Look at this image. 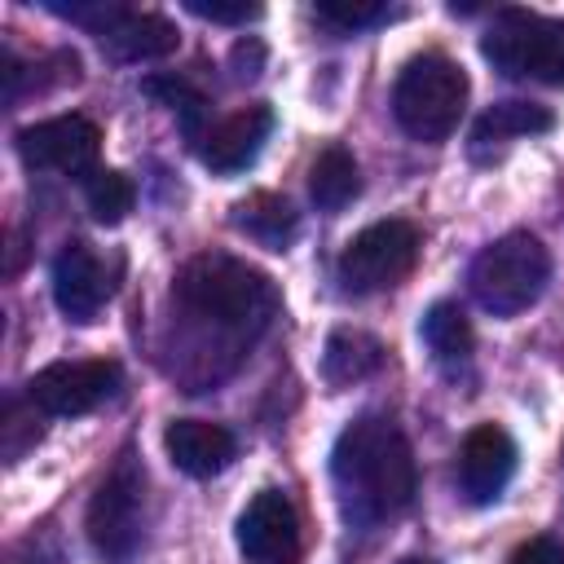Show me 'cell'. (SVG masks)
Returning <instances> with one entry per match:
<instances>
[{"instance_id": "cell-25", "label": "cell", "mask_w": 564, "mask_h": 564, "mask_svg": "<svg viewBox=\"0 0 564 564\" xmlns=\"http://www.w3.org/2000/svg\"><path fill=\"white\" fill-rule=\"evenodd\" d=\"M185 9L194 18H207V22H251L260 18V4H247V0H185Z\"/></svg>"}, {"instance_id": "cell-13", "label": "cell", "mask_w": 564, "mask_h": 564, "mask_svg": "<svg viewBox=\"0 0 564 564\" xmlns=\"http://www.w3.org/2000/svg\"><path fill=\"white\" fill-rule=\"evenodd\" d=\"M269 132H273V110L264 101H251V106L225 115L220 123H212L203 132L198 154H203V163L212 172H225L229 176V172H242L247 163H256V154L269 141Z\"/></svg>"}, {"instance_id": "cell-18", "label": "cell", "mask_w": 564, "mask_h": 564, "mask_svg": "<svg viewBox=\"0 0 564 564\" xmlns=\"http://www.w3.org/2000/svg\"><path fill=\"white\" fill-rule=\"evenodd\" d=\"M555 115L538 101H494L476 128H471V145H498V141H516V137H538L551 132Z\"/></svg>"}, {"instance_id": "cell-27", "label": "cell", "mask_w": 564, "mask_h": 564, "mask_svg": "<svg viewBox=\"0 0 564 564\" xmlns=\"http://www.w3.org/2000/svg\"><path fill=\"white\" fill-rule=\"evenodd\" d=\"M260 62H264L260 40H238V44H234V75H238V79H251V75L260 70Z\"/></svg>"}, {"instance_id": "cell-26", "label": "cell", "mask_w": 564, "mask_h": 564, "mask_svg": "<svg viewBox=\"0 0 564 564\" xmlns=\"http://www.w3.org/2000/svg\"><path fill=\"white\" fill-rule=\"evenodd\" d=\"M507 564H564V542H560V538H551V533L529 538V542H520V546L511 551V560H507Z\"/></svg>"}, {"instance_id": "cell-9", "label": "cell", "mask_w": 564, "mask_h": 564, "mask_svg": "<svg viewBox=\"0 0 564 564\" xmlns=\"http://www.w3.org/2000/svg\"><path fill=\"white\" fill-rule=\"evenodd\" d=\"M101 128L84 115H53L18 132V154L35 172H62V176H88L97 172Z\"/></svg>"}, {"instance_id": "cell-6", "label": "cell", "mask_w": 564, "mask_h": 564, "mask_svg": "<svg viewBox=\"0 0 564 564\" xmlns=\"http://www.w3.org/2000/svg\"><path fill=\"white\" fill-rule=\"evenodd\" d=\"M88 538L106 564H128L145 538V467L123 449L88 502Z\"/></svg>"}, {"instance_id": "cell-1", "label": "cell", "mask_w": 564, "mask_h": 564, "mask_svg": "<svg viewBox=\"0 0 564 564\" xmlns=\"http://www.w3.org/2000/svg\"><path fill=\"white\" fill-rule=\"evenodd\" d=\"M335 489L357 520H383L410 507L414 498V449L405 432L383 414L352 419L330 449Z\"/></svg>"}, {"instance_id": "cell-10", "label": "cell", "mask_w": 564, "mask_h": 564, "mask_svg": "<svg viewBox=\"0 0 564 564\" xmlns=\"http://www.w3.org/2000/svg\"><path fill=\"white\" fill-rule=\"evenodd\" d=\"M238 551L256 564H300V511L282 489H260L238 516Z\"/></svg>"}, {"instance_id": "cell-20", "label": "cell", "mask_w": 564, "mask_h": 564, "mask_svg": "<svg viewBox=\"0 0 564 564\" xmlns=\"http://www.w3.org/2000/svg\"><path fill=\"white\" fill-rule=\"evenodd\" d=\"M419 335H423V344L432 348V357H441V361H463V357L471 352V344H476L467 313H463L458 304H449V300H436V304L423 313Z\"/></svg>"}, {"instance_id": "cell-8", "label": "cell", "mask_w": 564, "mask_h": 564, "mask_svg": "<svg viewBox=\"0 0 564 564\" xmlns=\"http://www.w3.org/2000/svg\"><path fill=\"white\" fill-rule=\"evenodd\" d=\"M119 388V361H53L26 379V401L48 419H75L97 410Z\"/></svg>"}, {"instance_id": "cell-3", "label": "cell", "mask_w": 564, "mask_h": 564, "mask_svg": "<svg viewBox=\"0 0 564 564\" xmlns=\"http://www.w3.org/2000/svg\"><path fill=\"white\" fill-rule=\"evenodd\" d=\"M467 106V70L445 53H419L401 66L392 115L414 141H445Z\"/></svg>"}, {"instance_id": "cell-22", "label": "cell", "mask_w": 564, "mask_h": 564, "mask_svg": "<svg viewBox=\"0 0 564 564\" xmlns=\"http://www.w3.org/2000/svg\"><path fill=\"white\" fill-rule=\"evenodd\" d=\"M141 93L154 97L159 106L176 110L181 123H185V132L198 137V123H203V115H207V97H203L189 79H181V75H145V79H141Z\"/></svg>"}, {"instance_id": "cell-19", "label": "cell", "mask_w": 564, "mask_h": 564, "mask_svg": "<svg viewBox=\"0 0 564 564\" xmlns=\"http://www.w3.org/2000/svg\"><path fill=\"white\" fill-rule=\"evenodd\" d=\"M308 194H313V203H317L322 212H339V207H348V203L361 194L357 159H352L344 145H326V150L313 159Z\"/></svg>"}, {"instance_id": "cell-24", "label": "cell", "mask_w": 564, "mask_h": 564, "mask_svg": "<svg viewBox=\"0 0 564 564\" xmlns=\"http://www.w3.org/2000/svg\"><path fill=\"white\" fill-rule=\"evenodd\" d=\"M0 432H4V458L18 463V458L44 436V427H40V410L31 405V414H22L18 401H9V405H4V423H0Z\"/></svg>"}, {"instance_id": "cell-4", "label": "cell", "mask_w": 564, "mask_h": 564, "mask_svg": "<svg viewBox=\"0 0 564 564\" xmlns=\"http://www.w3.org/2000/svg\"><path fill=\"white\" fill-rule=\"evenodd\" d=\"M546 278H551V256L546 247L524 234V229H511L502 238H494L476 260H471V295L485 313L494 317H516L524 313L542 291H546Z\"/></svg>"}, {"instance_id": "cell-16", "label": "cell", "mask_w": 564, "mask_h": 564, "mask_svg": "<svg viewBox=\"0 0 564 564\" xmlns=\"http://www.w3.org/2000/svg\"><path fill=\"white\" fill-rule=\"evenodd\" d=\"M234 229L247 234L251 242L269 247V251H282V247L295 238L300 216H295V207H291L282 194H264V189H260V194L234 203Z\"/></svg>"}, {"instance_id": "cell-11", "label": "cell", "mask_w": 564, "mask_h": 564, "mask_svg": "<svg viewBox=\"0 0 564 564\" xmlns=\"http://www.w3.org/2000/svg\"><path fill=\"white\" fill-rule=\"evenodd\" d=\"M516 476V441L498 423H480L458 445V494L476 507L502 498L507 480Z\"/></svg>"}, {"instance_id": "cell-12", "label": "cell", "mask_w": 564, "mask_h": 564, "mask_svg": "<svg viewBox=\"0 0 564 564\" xmlns=\"http://www.w3.org/2000/svg\"><path fill=\"white\" fill-rule=\"evenodd\" d=\"M110 291H115V278H110L106 260L84 238H70L53 260V300H57V308L70 322H97Z\"/></svg>"}, {"instance_id": "cell-21", "label": "cell", "mask_w": 564, "mask_h": 564, "mask_svg": "<svg viewBox=\"0 0 564 564\" xmlns=\"http://www.w3.org/2000/svg\"><path fill=\"white\" fill-rule=\"evenodd\" d=\"M84 203H88L93 220L119 225L132 212V203H137V185L119 167H97V172L84 176Z\"/></svg>"}, {"instance_id": "cell-2", "label": "cell", "mask_w": 564, "mask_h": 564, "mask_svg": "<svg viewBox=\"0 0 564 564\" xmlns=\"http://www.w3.org/2000/svg\"><path fill=\"white\" fill-rule=\"evenodd\" d=\"M176 300L220 326L247 330V326H264L278 308V291L273 278L251 269L247 260H234L225 251H203L194 256L181 273H176Z\"/></svg>"}, {"instance_id": "cell-15", "label": "cell", "mask_w": 564, "mask_h": 564, "mask_svg": "<svg viewBox=\"0 0 564 564\" xmlns=\"http://www.w3.org/2000/svg\"><path fill=\"white\" fill-rule=\"evenodd\" d=\"M97 44L115 62H150V57H167L181 44V35L163 13H137L119 4V13L97 31Z\"/></svg>"}, {"instance_id": "cell-7", "label": "cell", "mask_w": 564, "mask_h": 564, "mask_svg": "<svg viewBox=\"0 0 564 564\" xmlns=\"http://www.w3.org/2000/svg\"><path fill=\"white\" fill-rule=\"evenodd\" d=\"M419 229L401 216L375 220L361 234L348 238V247L339 251V282L357 295L370 291H388L397 282H405L419 264Z\"/></svg>"}, {"instance_id": "cell-5", "label": "cell", "mask_w": 564, "mask_h": 564, "mask_svg": "<svg viewBox=\"0 0 564 564\" xmlns=\"http://www.w3.org/2000/svg\"><path fill=\"white\" fill-rule=\"evenodd\" d=\"M494 70L511 79L564 84V18H542L529 9H502L480 40Z\"/></svg>"}, {"instance_id": "cell-17", "label": "cell", "mask_w": 564, "mask_h": 564, "mask_svg": "<svg viewBox=\"0 0 564 564\" xmlns=\"http://www.w3.org/2000/svg\"><path fill=\"white\" fill-rule=\"evenodd\" d=\"M383 366V344L366 330H335L322 348V375L330 388H348L370 379Z\"/></svg>"}, {"instance_id": "cell-23", "label": "cell", "mask_w": 564, "mask_h": 564, "mask_svg": "<svg viewBox=\"0 0 564 564\" xmlns=\"http://www.w3.org/2000/svg\"><path fill=\"white\" fill-rule=\"evenodd\" d=\"M313 13L335 31H366V26H379L392 18V9L379 0H317Z\"/></svg>"}, {"instance_id": "cell-28", "label": "cell", "mask_w": 564, "mask_h": 564, "mask_svg": "<svg viewBox=\"0 0 564 564\" xmlns=\"http://www.w3.org/2000/svg\"><path fill=\"white\" fill-rule=\"evenodd\" d=\"M397 564H436V560H427V555H405V560H397Z\"/></svg>"}, {"instance_id": "cell-14", "label": "cell", "mask_w": 564, "mask_h": 564, "mask_svg": "<svg viewBox=\"0 0 564 564\" xmlns=\"http://www.w3.org/2000/svg\"><path fill=\"white\" fill-rule=\"evenodd\" d=\"M163 449H167V458H172L176 471L203 480V476H216V471H225V467L234 463L238 441H234V432L220 427V423H207V419H176V423H167V432H163Z\"/></svg>"}]
</instances>
